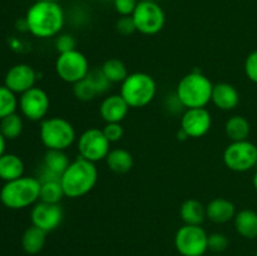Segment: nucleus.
I'll use <instances>...</instances> for the list:
<instances>
[{
	"label": "nucleus",
	"mask_w": 257,
	"mask_h": 256,
	"mask_svg": "<svg viewBox=\"0 0 257 256\" xmlns=\"http://www.w3.org/2000/svg\"><path fill=\"white\" fill-rule=\"evenodd\" d=\"M18 107L19 99L17 98V94L5 85H0V119L15 113Z\"/></svg>",
	"instance_id": "29"
},
{
	"label": "nucleus",
	"mask_w": 257,
	"mask_h": 256,
	"mask_svg": "<svg viewBox=\"0 0 257 256\" xmlns=\"http://www.w3.org/2000/svg\"><path fill=\"white\" fill-rule=\"evenodd\" d=\"M208 250L215 253H221L226 251L228 247V238L227 236L221 232H213L208 235Z\"/></svg>",
	"instance_id": "32"
},
{
	"label": "nucleus",
	"mask_w": 257,
	"mask_h": 256,
	"mask_svg": "<svg viewBox=\"0 0 257 256\" xmlns=\"http://www.w3.org/2000/svg\"><path fill=\"white\" fill-rule=\"evenodd\" d=\"M252 185H253V188H255V191H256V192H257V171H256V172H255V175H253Z\"/></svg>",
	"instance_id": "41"
},
{
	"label": "nucleus",
	"mask_w": 257,
	"mask_h": 256,
	"mask_svg": "<svg viewBox=\"0 0 257 256\" xmlns=\"http://www.w3.org/2000/svg\"><path fill=\"white\" fill-rule=\"evenodd\" d=\"M45 242H47V232L34 225L28 227L22 236V247L29 255L39 253L44 248Z\"/></svg>",
	"instance_id": "23"
},
{
	"label": "nucleus",
	"mask_w": 257,
	"mask_h": 256,
	"mask_svg": "<svg viewBox=\"0 0 257 256\" xmlns=\"http://www.w3.org/2000/svg\"><path fill=\"white\" fill-rule=\"evenodd\" d=\"M165 108L168 110V112L172 113V114H178V113L186 109V108L183 107L182 103H181L180 98H178L177 94H176V92L173 93V94L167 95V97H166Z\"/></svg>",
	"instance_id": "38"
},
{
	"label": "nucleus",
	"mask_w": 257,
	"mask_h": 256,
	"mask_svg": "<svg viewBox=\"0 0 257 256\" xmlns=\"http://www.w3.org/2000/svg\"><path fill=\"white\" fill-rule=\"evenodd\" d=\"M130 105L120 94H109L99 105V114L105 123H122L130 112Z\"/></svg>",
	"instance_id": "16"
},
{
	"label": "nucleus",
	"mask_w": 257,
	"mask_h": 256,
	"mask_svg": "<svg viewBox=\"0 0 257 256\" xmlns=\"http://www.w3.org/2000/svg\"><path fill=\"white\" fill-rule=\"evenodd\" d=\"M54 45H55V49H57V52L59 53V54L77 49V48H75L77 47V42H75L74 37L70 34L57 35Z\"/></svg>",
	"instance_id": "34"
},
{
	"label": "nucleus",
	"mask_w": 257,
	"mask_h": 256,
	"mask_svg": "<svg viewBox=\"0 0 257 256\" xmlns=\"http://www.w3.org/2000/svg\"><path fill=\"white\" fill-rule=\"evenodd\" d=\"M98 181V168L95 163L78 156L70 162L67 170L60 176L65 197L79 198L89 193Z\"/></svg>",
	"instance_id": "2"
},
{
	"label": "nucleus",
	"mask_w": 257,
	"mask_h": 256,
	"mask_svg": "<svg viewBox=\"0 0 257 256\" xmlns=\"http://www.w3.org/2000/svg\"><path fill=\"white\" fill-rule=\"evenodd\" d=\"M73 94L80 102H90L99 95L97 88L94 87L92 80L88 78V75L80 82L73 84Z\"/></svg>",
	"instance_id": "30"
},
{
	"label": "nucleus",
	"mask_w": 257,
	"mask_h": 256,
	"mask_svg": "<svg viewBox=\"0 0 257 256\" xmlns=\"http://www.w3.org/2000/svg\"><path fill=\"white\" fill-rule=\"evenodd\" d=\"M28 32L40 39L59 35L65 23L62 5L55 2H35L25 15Z\"/></svg>",
	"instance_id": "1"
},
{
	"label": "nucleus",
	"mask_w": 257,
	"mask_h": 256,
	"mask_svg": "<svg viewBox=\"0 0 257 256\" xmlns=\"http://www.w3.org/2000/svg\"><path fill=\"white\" fill-rule=\"evenodd\" d=\"M213 84L210 78L200 70H192L181 78L176 88V94L186 109L188 108H206L211 102Z\"/></svg>",
	"instance_id": "4"
},
{
	"label": "nucleus",
	"mask_w": 257,
	"mask_h": 256,
	"mask_svg": "<svg viewBox=\"0 0 257 256\" xmlns=\"http://www.w3.org/2000/svg\"><path fill=\"white\" fill-rule=\"evenodd\" d=\"M102 131L104 133L105 138L110 143L119 142L123 138V135H124V128H123L122 123H105Z\"/></svg>",
	"instance_id": "33"
},
{
	"label": "nucleus",
	"mask_w": 257,
	"mask_h": 256,
	"mask_svg": "<svg viewBox=\"0 0 257 256\" xmlns=\"http://www.w3.org/2000/svg\"><path fill=\"white\" fill-rule=\"evenodd\" d=\"M115 29L122 35H131L137 32L135 20L132 17H120L115 23Z\"/></svg>",
	"instance_id": "37"
},
{
	"label": "nucleus",
	"mask_w": 257,
	"mask_h": 256,
	"mask_svg": "<svg viewBox=\"0 0 257 256\" xmlns=\"http://www.w3.org/2000/svg\"><path fill=\"white\" fill-rule=\"evenodd\" d=\"M35 2H55V3H59L60 0H35Z\"/></svg>",
	"instance_id": "42"
},
{
	"label": "nucleus",
	"mask_w": 257,
	"mask_h": 256,
	"mask_svg": "<svg viewBox=\"0 0 257 256\" xmlns=\"http://www.w3.org/2000/svg\"><path fill=\"white\" fill-rule=\"evenodd\" d=\"M89 62L87 57L78 49L62 53L55 60V73L63 82L75 84L84 79L89 73Z\"/></svg>",
	"instance_id": "8"
},
{
	"label": "nucleus",
	"mask_w": 257,
	"mask_h": 256,
	"mask_svg": "<svg viewBox=\"0 0 257 256\" xmlns=\"http://www.w3.org/2000/svg\"><path fill=\"white\" fill-rule=\"evenodd\" d=\"M251 125L247 118L236 114L228 118L225 123V133L231 142L246 141L250 136Z\"/></svg>",
	"instance_id": "25"
},
{
	"label": "nucleus",
	"mask_w": 257,
	"mask_h": 256,
	"mask_svg": "<svg viewBox=\"0 0 257 256\" xmlns=\"http://www.w3.org/2000/svg\"><path fill=\"white\" fill-rule=\"evenodd\" d=\"M63 210L59 203H48L39 201L30 212L32 223L47 233L57 230L63 221Z\"/></svg>",
	"instance_id": "14"
},
{
	"label": "nucleus",
	"mask_w": 257,
	"mask_h": 256,
	"mask_svg": "<svg viewBox=\"0 0 257 256\" xmlns=\"http://www.w3.org/2000/svg\"><path fill=\"white\" fill-rule=\"evenodd\" d=\"M136 29L143 35H156L166 24V14L161 5L152 0H140L132 14Z\"/></svg>",
	"instance_id": "7"
},
{
	"label": "nucleus",
	"mask_w": 257,
	"mask_h": 256,
	"mask_svg": "<svg viewBox=\"0 0 257 256\" xmlns=\"http://www.w3.org/2000/svg\"><path fill=\"white\" fill-rule=\"evenodd\" d=\"M100 69L110 83H123L125 78L130 75L124 63L117 58H109L105 60Z\"/></svg>",
	"instance_id": "26"
},
{
	"label": "nucleus",
	"mask_w": 257,
	"mask_h": 256,
	"mask_svg": "<svg viewBox=\"0 0 257 256\" xmlns=\"http://www.w3.org/2000/svg\"><path fill=\"white\" fill-rule=\"evenodd\" d=\"M157 93L155 78L145 72L131 73L124 82L120 83L119 94L131 108H143L150 104Z\"/></svg>",
	"instance_id": "5"
},
{
	"label": "nucleus",
	"mask_w": 257,
	"mask_h": 256,
	"mask_svg": "<svg viewBox=\"0 0 257 256\" xmlns=\"http://www.w3.org/2000/svg\"><path fill=\"white\" fill-rule=\"evenodd\" d=\"M23 130H24L23 118L17 113H13L0 119V132L5 140H15L22 135Z\"/></svg>",
	"instance_id": "28"
},
{
	"label": "nucleus",
	"mask_w": 257,
	"mask_h": 256,
	"mask_svg": "<svg viewBox=\"0 0 257 256\" xmlns=\"http://www.w3.org/2000/svg\"><path fill=\"white\" fill-rule=\"evenodd\" d=\"M39 137L47 150L67 151L77 140V132L65 118L49 117L40 122Z\"/></svg>",
	"instance_id": "6"
},
{
	"label": "nucleus",
	"mask_w": 257,
	"mask_h": 256,
	"mask_svg": "<svg viewBox=\"0 0 257 256\" xmlns=\"http://www.w3.org/2000/svg\"><path fill=\"white\" fill-rule=\"evenodd\" d=\"M152 2H156V0H152Z\"/></svg>",
	"instance_id": "44"
},
{
	"label": "nucleus",
	"mask_w": 257,
	"mask_h": 256,
	"mask_svg": "<svg viewBox=\"0 0 257 256\" xmlns=\"http://www.w3.org/2000/svg\"><path fill=\"white\" fill-rule=\"evenodd\" d=\"M223 163L233 172H247L257 165V146L248 140L231 142L223 151Z\"/></svg>",
	"instance_id": "10"
},
{
	"label": "nucleus",
	"mask_w": 257,
	"mask_h": 256,
	"mask_svg": "<svg viewBox=\"0 0 257 256\" xmlns=\"http://www.w3.org/2000/svg\"><path fill=\"white\" fill-rule=\"evenodd\" d=\"M243 69H245V74L248 78V80L257 84V50H253L252 53L247 55Z\"/></svg>",
	"instance_id": "36"
},
{
	"label": "nucleus",
	"mask_w": 257,
	"mask_h": 256,
	"mask_svg": "<svg viewBox=\"0 0 257 256\" xmlns=\"http://www.w3.org/2000/svg\"><path fill=\"white\" fill-rule=\"evenodd\" d=\"M215 256H220V255H215Z\"/></svg>",
	"instance_id": "45"
},
{
	"label": "nucleus",
	"mask_w": 257,
	"mask_h": 256,
	"mask_svg": "<svg viewBox=\"0 0 257 256\" xmlns=\"http://www.w3.org/2000/svg\"><path fill=\"white\" fill-rule=\"evenodd\" d=\"M212 127V115L207 108H188L181 117V128L190 138H201Z\"/></svg>",
	"instance_id": "13"
},
{
	"label": "nucleus",
	"mask_w": 257,
	"mask_h": 256,
	"mask_svg": "<svg viewBox=\"0 0 257 256\" xmlns=\"http://www.w3.org/2000/svg\"><path fill=\"white\" fill-rule=\"evenodd\" d=\"M187 138H190V137H188L187 133H186L185 131H183L182 128L180 127V130H178V132H177V140L178 141H186Z\"/></svg>",
	"instance_id": "39"
},
{
	"label": "nucleus",
	"mask_w": 257,
	"mask_h": 256,
	"mask_svg": "<svg viewBox=\"0 0 257 256\" xmlns=\"http://www.w3.org/2000/svg\"><path fill=\"white\" fill-rule=\"evenodd\" d=\"M40 181L38 177L23 176L5 182L0 190V201L10 210H22L39 201Z\"/></svg>",
	"instance_id": "3"
},
{
	"label": "nucleus",
	"mask_w": 257,
	"mask_h": 256,
	"mask_svg": "<svg viewBox=\"0 0 257 256\" xmlns=\"http://www.w3.org/2000/svg\"><path fill=\"white\" fill-rule=\"evenodd\" d=\"M50 108V98L44 89L33 87L20 94L19 109L27 119L32 122H42L47 118Z\"/></svg>",
	"instance_id": "12"
},
{
	"label": "nucleus",
	"mask_w": 257,
	"mask_h": 256,
	"mask_svg": "<svg viewBox=\"0 0 257 256\" xmlns=\"http://www.w3.org/2000/svg\"><path fill=\"white\" fill-rule=\"evenodd\" d=\"M208 233L202 226L183 225L175 235V247L182 256H203L208 250Z\"/></svg>",
	"instance_id": "9"
},
{
	"label": "nucleus",
	"mask_w": 257,
	"mask_h": 256,
	"mask_svg": "<svg viewBox=\"0 0 257 256\" xmlns=\"http://www.w3.org/2000/svg\"><path fill=\"white\" fill-rule=\"evenodd\" d=\"M233 225L236 231L240 236L247 240H253L257 237V212L251 208H243V210L236 212L233 218Z\"/></svg>",
	"instance_id": "19"
},
{
	"label": "nucleus",
	"mask_w": 257,
	"mask_h": 256,
	"mask_svg": "<svg viewBox=\"0 0 257 256\" xmlns=\"http://www.w3.org/2000/svg\"><path fill=\"white\" fill-rule=\"evenodd\" d=\"M24 162L14 153H4L0 157V180L4 182L17 180L24 176Z\"/></svg>",
	"instance_id": "21"
},
{
	"label": "nucleus",
	"mask_w": 257,
	"mask_h": 256,
	"mask_svg": "<svg viewBox=\"0 0 257 256\" xmlns=\"http://www.w3.org/2000/svg\"><path fill=\"white\" fill-rule=\"evenodd\" d=\"M105 163L112 172L118 175H124L132 170L135 160L130 151L124 148H113L105 157Z\"/></svg>",
	"instance_id": "22"
},
{
	"label": "nucleus",
	"mask_w": 257,
	"mask_h": 256,
	"mask_svg": "<svg viewBox=\"0 0 257 256\" xmlns=\"http://www.w3.org/2000/svg\"><path fill=\"white\" fill-rule=\"evenodd\" d=\"M180 216L185 225L201 226L207 218L206 206H203V203L196 198H188L181 205Z\"/></svg>",
	"instance_id": "20"
},
{
	"label": "nucleus",
	"mask_w": 257,
	"mask_h": 256,
	"mask_svg": "<svg viewBox=\"0 0 257 256\" xmlns=\"http://www.w3.org/2000/svg\"><path fill=\"white\" fill-rule=\"evenodd\" d=\"M211 102L221 110H225V112L232 110L240 103V93L236 89L235 85L230 83H217V84H213Z\"/></svg>",
	"instance_id": "17"
},
{
	"label": "nucleus",
	"mask_w": 257,
	"mask_h": 256,
	"mask_svg": "<svg viewBox=\"0 0 257 256\" xmlns=\"http://www.w3.org/2000/svg\"><path fill=\"white\" fill-rule=\"evenodd\" d=\"M113 5L120 17H132L138 5V0H113Z\"/></svg>",
	"instance_id": "35"
},
{
	"label": "nucleus",
	"mask_w": 257,
	"mask_h": 256,
	"mask_svg": "<svg viewBox=\"0 0 257 256\" xmlns=\"http://www.w3.org/2000/svg\"><path fill=\"white\" fill-rule=\"evenodd\" d=\"M206 216L211 222L222 225L235 218L236 207L227 198H213L206 205Z\"/></svg>",
	"instance_id": "18"
},
{
	"label": "nucleus",
	"mask_w": 257,
	"mask_h": 256,
	"mask_svg": "<svg viewBox=\"0 0 257 256\" xmlns=\"http://www.w3.org/2000/svg\"><path fill=\"white\" fill-rule=\"evenodd\" d=\"M5 141L7 140H5L4 136H3L2 132H0V157L5 153Z\"/></svg>",
	"instance_id": "40"
},
{
	"label": "nucleus",
	"mask_w": 257,
	"mask_h": 256,
	"mask_svg": "<svg viewBox=\"0 0 257 256\" xmlns=\"http://www.w3.org/2000/svg\"><path fill=\"white\" fill-rule=\"evenodd\" d=\"M88 78L93 82L94 87L97 88L98 94H104L105 92H108L110 84L112 83L107 79V77L104 75V73L102 72L100 68H92L88 73Z\"/></svg>",
	"instance_id": "31"
},
{
	"label": "nucleus",
	"mask_w": 257,
	"mask_h": 256,
	"mask_svg": "<svg viewBox=\"0 0 257 256\" xmlns=\"http://www.w3.org/2000/svg\"><path fill=\"white\" fill-rule=\"evenodd\" d=\"M64 197L60 180H49L40 182L39 201L48 203H59Z\"/></svg>",
	"instance_id": "27"
},
{
	"label": "nucleus",
	"mask_w": 257,
	"mask_h": 256,
	"mask_svg": "<svg viewBox=\"0 0 257 256\" xmlns=\"http://www.w3.org/2000/svg\"><path fill=\"white\" fill-rule=\"evenodd\" d=\"M37 72L29 64H15L8 70L4 79V85L9 88L15 94H23L27 90L35 87Z\"/></svg>",
	"instance_id": "15"
},
{
	"label": "nucleus",
	"mask_w": 257,
	"mask_h": 256,
	"mask_svg": "<svg viewBox=\"0 0 257 256\" xmlns=\"http://www.w3.org/2000/svg\"><path fill=\"white\" fill-rule=\"evenodd\" d=\"M70 162L72 161L69 160L65 151L47 150V152L44 153V157H43L42 168L60 178V176L64 173Z\"/></svg>",
	"instance_id": "24"
},
{
	"label": "nucleus",
	"mask_w": 257,
	"mask_h": 256,
	"mask_svg": "<svg viewBox=\"0 0 257 256\" xmlns=\"http://www.w3.org/2000/svg\"><path fill=\"white\" fill-rule=\"evenodd\" d=\"M77 147L80 157L97 163L105 160L110 151V142L102 130L93 127L85 130L77 138Z\"/></svg>",
	"instance_id": "11"
},
{
	"label": "nucleus",
	"mask_w": 257,
	"mask_h": 256,
	"mask_svg": "<svg viewBox=\"0 0 257 256\" xmlns=\"http://www.w3.org/2000/svg\"><path fill=\"white\" fill-rule=\"evenodd\" d=\"M255 256H257V251H256V253H255Z\"/></svg>",
	"instance_id": "43"
}]
</instances>
